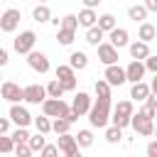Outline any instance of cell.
<instances>
[{"label":"cell","mask_w":157,"mask_h":157,"mask_svg":"<svg viewBox=\"0 0 157 157\" xmlns=\"http://www.w3.org/2000/svg\"><path fill=\"white\" fill-rule=\"evenodd\" d=\"M110 118V96H98L96 103H91L88 108V123L93 128H105Z\"/></svg>","instance_id":"obj_1"},{"label":"cell","mask_w":157,"mask_h":157,"mask_svg":"<svg viewBox=\"0 0 157 157\" xmlns=\"http://www.w3.org/2000/svg\"><path fill=\"white\" fill-rule=\"evenodd\" d=\"M137 135H142V137H150L152 132H155V118H147L142 110H132V115H130V123H128Z\"/></svg>","instance_id":"obj_2"},{"label":"cell","mask_w":157,"mask_h":157,"mask_svg":"<svg viewBox=\"0 0 157 157\" xmlns=\"http://www.w3.org/2000/svg\"><path fill=\"white\" fill-rule=\"evenodd\" d=\"M132 110H135L132 101H120V103L113 108V113H110V118H108V120H113V125H118V128H128Z\"/></svg>","instance_id":"obj_3"},{"label":"cell","mask_w":157,"mask_h":157,"mask_svg":"<svg viewBox=\"0 0 157 157\" xmlns=\"http://www.w3.org/2000/svg\"><path fill=\"white\" fill-rule=\"evenodd\" d=\"M34 42H37V34H34L32 29H25V32H20V34L15 37L12 49H15L17 54H27V52L34 49Z\"/></svg>","instance_id":"obj_4"},{"label":"cell","mask_w":157,"mask_h":157,"mask_svg":"<svg viewBox=\"0 0 157 157\" xmlns=\"http://www.w3.org/2000/svg\"><path fill=\"white\" fill-rule=\"evenodd\" d=\"M66 110H69V105H66L61 98H49V96H47V98L42 101V113H44L47 118H61Z\"/></svg>","instance_id":"obj_5"},{"label":"cell","mask_w":157,"mask_h":157,"mask_svg":"<svg viewBox=\"0 0 157 157\" xmlns=\"http://www.w3.org/2000/svg\"><path fill=\"white\" fill-rule=\"evenodd\" d=\"M56 81L64 86V91H74L76 88V71L69 64H59L56 66Z\"/></svg>","instance_id":"obj_6"},{"label":"cell","mask_w":157,"mask_h":157,"mask_svg":"<svg viewBox=\"0 0 157 157\" xmlns=\"http://www.w3.org/2000/svg\"><path fill=\"white\" fill-rule=\"evenodd\" d=\"M0 98H5L10 103H20L22 101V86L15 81H0Z\"/></svg>","instance_id":"obj_7"},{"label":"cell","mask_w":157,"mask_h":157,"mask_svg":"<svg viewBox=\"0 0 157 157\" xmlns=\"http://www.w3.org/2000/svg\"><path fill=\"white\" fill-rule=\"evenodd\" d=\"M56 147H59V152L66 155V157H76V155H78L76 137L69 135V132H59V137H56Z\"/></svg>","instance_id":"obj_8"},{"label":"cell","mask_w":157,"mask_h":157,"mask_svg":"<svg viewBox=\"0 0 157 157\" xmlns=\"http://www.w3.org/2000/svg\"><path fill=\"white\" fill-rule=\"evenodd\" d=\"M44 98H47V91H44V86H39V83H29V86L22 88V101H27V103H32V105H39Z\"/></svg>","instance_id":"obj_9"},{"label":"cell","mask_w":157,"mask_h":157,"mask_svg":"<svg viewBox=\"0 0 157 157\" xmlns=\"http://www.w3.org/2000/svg\"><path fill=\"white\" fill-rule=\"evenodd\" d=\"M20 20H22L20 10H17V7H10V10H5V12L0 15V29H2V32H15L17 25H20Z\"/></svg>","instance_id":"obj_10"},{"label":"cell","mask_w":157,"mask_h":157,"mask_svg":"<svg viewBox=\"0 0 157 157\" xmlns=\"http://www.w3.org/2000/svg\"><path fill=\"white\" fill-rule=\"evenodd\" d=\"M25 56H27V64H29L37 74H47V71H49V59H47L44 52H34V49H32V52H27Z\"/></svg>","instance_id":"obj_11"},{"label":"cell","mask_w":157,"mask_h":157,"mask_svg":"<svg viewBox=\"0 0 157 157\" xmlns=\"http://www.w3.org/2000/svg\"><path fill=\"white\" fill-rule=\"evenodd\" d=\"M7 115H10V120H12L15 125H20V128H27V125L32 123V115H29V110H27L25 105H20V103H12Z\"/></svg>","instance_id":"obj_12"},{"label":"cell","mask_w":157,"mask_h":157,"mask_svg":"<svg viewBox=\"0 0 157 157\" xmlns=\"http://www.w3.org/2000/svg\"><path fill=\"white\" fill-rule=\"evenodd\" d=\"M103 78H105L110 86H123V83H125V69L118 66V64H108Z\"/></svg>","instance_id":"obj_13"},{"label":"cell","mask_w":157,"mask_h":157,"mask_svg":"<svg viewBox=\"0 0 157 157\" xmlns=\"http://www.w3.org/2000/svg\"><path fill=\"white\" fill-rule=\"evenodd\" d=\"M98 47V59L108 66V64H118V49L110 44V42H101V44H96Z\"/></svg>","instance_id":"obj_14"},{"label":"cell","mask_w":157,"mask_h":157,"mask_svg":"<svg viewBox=\"0 0 157 157\" xmlns=\"http://www.w3.org/2000/svg\"><path fill=\"white\" fill-rule=\"evenodd\" d=\"M142 76H145V64H142L140 59H132V61L125 66V81L135 83V81H142Z\"/></svg>","instance_id":"obj_15"},{"label":"cell","mask_w":157,"mask_h":157,"mask_svg":"<svg viewBox=\"0 0 157 157\" xmlns=\"http://www.w3.org/2000/svg\"><path fill=\"white\" fill-rule=\"evenodd\" d=\"M128 39H130V34H128V29L125 27H113L110 32H108V42L115 47V49H120V47H128Z\"/></svg>","instance_id":"obj_16"},{"label":"cell","mask_w":157,"mask_h":157,"mask_svg":"<svg viewBox=\"0 0 157 157\" xmlns=\"http://www.w3.org/2000/svg\"><path fill=\"white\" fill-rule=\"evenodd\" d=\"M88 108H91V96L83 93V91H78V93L74 96V105H71V110H76L78 115H86Z\"/></svg>","instance_id":"obj_17"},{"label":"cell","mask_w":157,"mask_h":157,"mask_svg":"<svg viewBox=\"0 0 157 157\" xmlns=\"http://www.w3.org/2000/svg\"><path fill=\"white\" fill-rule=\"evenodd\" d=\"M155 37H157V27H155L152 22H145V20H142V22H140V29H137V39H142V42L150 44Z\"/></svg>","instance_id":"obj_18"},{"label":"cell","mask_w":157,"mask_h":157,"mask_svg":"<svg viewBox=\"0 0 157 157\" xmlns=\"http://www.w3.org/2000/svg\"><path fill=\"white\" fill-rule=\"evenodd\" d=\"M128 47H130V56H132V59H140V61H142V59L150 54V44L142 42V39H137V42H132V44H128Z\"/></svg>","instance_id":"obj_19"},{"label":"cell","mask_w":157,"mask_h":157,"mask_svg":"<svg viewBox=\"0 0 157 157\" xmlns=\"http://www.w3.org/2000/svg\"><path fill=\"white\" fill-rule=\"evenodd\" d=\"M69 66H71L74 71H83V69L88 66V56H86V52H71V56H69Z\"/></svg>","instance_id":"obj_20"},{"label":"cell","mask_w":157,"mask_h":157,"mask_svg":"<svg viewBox=\"0 0 157 157\" xmlns=\"http://www.w3.org/2000/svg\"><path fill=\"white\" fill-rule=\"evenodd\" d=\"M76 20H78V25H81V27H91V25H96L98 15H96V10H93V7H83V10L76 15Z\"/></svg>","instance_id":"obj_21"},{"label":"cell","mask_w":157,"mask_h":157,"mask_svg":"<svg viewBox=\"0 0 157 157\" xmlns=\"http://www.w3.org/2000/svg\"><path fill=\"white\" fill-rule=\"evenodd\" d=\"M103 37H105V32H103L98 25H91V27H86V42H88L91 47L101 44V42H103Z\"/></svg>","instance_id":"obj_22"},{"label":"cell","mask_w":157,"mask_h":157,"mask_svg":"<svg viewBox=\"0 0 157 157\" xmlns=\"http://www.w3.org/2000/svg\"><path fill=\"white\" fill-rule=\"evenodd\" d=\"M147 93H150V86H147L145 81H135V83L130 86V98H132V101H145Z\"/></svg>","instance_id":"obj_23"},{"label":"cell","mask_w":157,"mask_h":157,"mask_svg":"<svg viewBox=\"0 0 157 157\" xmlns=\"http://www.w3.org/2000/svg\"><path fill=\"white\" fill-rule=\"evenodd\" d=\"M32 20H34V22H49V20H52V10L47 7V2H39V5L32 10Z\"/></svg>","instance_id":"obj_24"},{"label":"cell","mask_w":157,"mask_h":157,"mask_svg":"<svg viewBox=\"0 0 157 157\" xmlns=\"http://www.w3.org/2000/svg\"><path fill=\"white\" fill-rule=\"evenodd\" d=\"M142 113L147 115V118H155V113H157V93H147L145 96V108H142Z\"/></svg>","instance_id":"obj_25"},{"label":"cell","mask_w":157,"mask_h":157,"mask_svg":"<svg viewBox=\"0 0 157 157\" xmlns=\"http://www.w3.org/2000/svg\"><path fill=\"white\" fill-rule=\"evenodd\" d=\"M147 10H145V5H132V7H128V17L132 20V22H142V20H147Z\"/></svg>","instance_id":"obj_26"},{"label":"cell","mask_w":157,"mask_h":157,"mask_svg":"<svg viewBox=\"0 0 157 157\" xmlns=\"http://www.w3.org/2000/svg\"><path fill=\"white\" fill-rule=\"evenodd\" d=\"M44 91H47V96H49V98H61V96L66 93V91H64V86H61L56 78H52V81L44 86Z\"/></svg>","instance_id":"obj_27"},{"label":"cell","mask_w":157,"mask_h":157,"mask_svg":"<svg viewBox=\"0 0 157 157\" xmlns=\"http://www.w3.org/2000/svg\"><path fill=\"white\" fill-rule=\"evenodd\" d=\"M96 25H98V27H101L103 32H110V29L115 27V17H113L110 12H105V15H101V17L96 20Z\"/></svg>","instance_id":"obj_28"},{"label":"cell","mask_w":157,"mask_h":157,"mask_svg":"<svg viewBox=\"0 0 157 157\" xmlns=\"http://www.w3.org/2000/svg\"><path fill=\"white\" fill-rule=\"evenodd\" d=\"M74 137H76L78 147H91L93 145V132L91 130H78V135H74Z\"/></svg>","instance_id":"obj_29"},{"label":"cell","mask_w":157,"mask_h":157,"mask_svg":"<svg viewBox=\"0 0 157 157\" xmlns=\"http://www.w3.org/2000/svg\"><path fill=\"white\" fill-rule=\"evenodd\" d=\"M27 145H29V150H32V152H39V150L44 147V132L29 135V137H27Z\"/></svg>","instance_id":"obj_30"},{"label":"cell","mask_w":157,"mask_h":157,"mask_svg":"<svg viewBox=\"0 0 157 157\" xmlns=\"http://www.w3.org/2000/svg\"><path fill=\"white\" fill-rule=\"evenodd\" d=\"M120 137H123V128H118V125H110V128L105 130V140H108L110 145L120 142Z\"/></svg>","instance_id":"obj_31"},{"label":"cell","mask_w":157,"mask_h":157,"mask_svg":"<svg viewBox=\"0 0 157 157\" xmlns=\"http://www.w3.org/2000/svg\"><path fill=\"white\" fill-rule=\"evenodd\" d=\"M56 39H59V44L69 47V44L74 42V29H64V27H59V32H56Z\"/></svg>","instance_id":"obj_32"},{"label":"cell","mask_w":157,"mask_h":157,"mask_svg":"<svg viewBox=\"0 0 157 157\" xmlns=\"http://www.w3.org/2000/svg\"><path fill=\"white\" fill-rule=\"evenodd\" d=\"M34 128H37V132H52V120L47 118V115H42V118H34Z\"/></svg>","instance_id":"obj_33"},{"label":"cell","mask_w":157,"mask_h":157,"mask_svg":"<svg viewBox=\"0 0 157 157\" xmlns=\"http://www.w3.org/2000/svg\"><path fill=\"white\" fill-rule=\"evenodd\" d=\"M69 128H71V123L61 115V118H54V123H52V130L59 135V132H69Z\"/></svg>","instance_id":"obj_34"},{"label":"cell","mask_w":157,"mask_h":157,"mask_svg":"<svg viewBox=\"0 0 157 157\" xmlns=\"http://www.w3.org/2000/svg\"><path fill=\"white\" fill-rule=\"evenodd\" d=\"M59 27H64V29H74V32H76V27H78L76 15H64V17L59 20Z\"/></svg>","instance_id":"obj_35"},{"label":"cell","mask_w":157,"mask_h":157,"mask_svg":"<svg viewBox=\"0 0 157 157\" xmlns=\"http://www.w3.org/2000/svg\"><path fill=\"white\" fill-rule=\"evenodd\" d=\"M12 147H15L12 137H7L5 132H0V155H10V152H12Z\"/></svg>","instance_id":"obj_36"},{"label":"cell","mask_w":157,"mask_h":157,"mask_svg":"<svg viewBox=\"0 0 157 157\" xmlns=\"http://www.w3.org/2000/svg\"><path fill=\"white\" fill-rule=\"evenodd\" d=\"M96 96H110V83L105 78H98L96 81Z\"/></svg>","instance_id":"obj_37"},{"label":"cell","mask_w":157,"mask_h":157,"mask_svg":"<svg viewBox=\"0 0 157 157\" xmlns=\"http://www.w3.org/2000/svg\"><path fill=\"white\" fill-rule=\"evenodd\" d=\"M12 152H15L17 157H29V155H32V150H29V145H27V142H15Z\"/></svg>","instance_id":"obj_38"},{"label":"cell","mask_w":157,"mask_h":157,"mask_svg":"<svg viewBox=\"0 0 157 157\" xmlns=\"http://www.w3.org/2000/svg\"><path fill=\"white\" fill-rule=\"evenodd\" d=\"M10 137H12V142H27L29 132H27V128H20V125H17V130H15Z\"/></svg>","instance_id":"obj_39"},{"label":"cell","mask_w":157,"mask_h":157,"mask_svg":"<svg viewBox=\"0 0 157 157\" xmlns=\"http://www.w3.org/2000/svg\"><path fill=\"white\" fill-rule=\"evenodd\" d=\"M142 61H145V71H152V74H157V56H155V54H147Z\"/></svg>","instance_id":"obj_40"},{"label":"cell","mask_w":157,"mask_h":157,"mask_svg":"<svg viewBox=\"0 0 157 157\" xmlns=\"http://www.w3.org/2000/svg\"><path fill=\"white\" fill-rule=\"evenodd\" d=\"M39 155H44V157H54V155H59V147H56V145H47V142H44V147L39 150Z\"/></svg>","instance_id":"obj_41"},{"label":"cell","mask_w":157,"mask_h":157,"mask_svg":"<svg viewBox=\"0 0 157 157\" xmlns=\"http://www.w3.org/2000/svg\"><path fill=\"white\" fill-rule=\"evenodd\" d=\"M142 5H145V10H147V12H157V0H145Z\"/></svg>","instance_id":"obj_42"},{"label":"cell","mask_w":157,"mask_h":157,"mask_svg":"<svg viewBox=\"0 0 157 157\" xmlns=\"http://www.w3.org/2000/svg\"><path fill=\"white\" fill-rule=\"evenodd\" d=\"M7 61H10V54H7V49H2V47H0V69H2Z\"/></svg>","instance_id":"obj_43"},{"label":"cell","mask_w":157,"mask_h":157,"mask_svg":"<svg viewBox=\"0 0 157 157\" xmlns=\"http://www.w3.org/2000/svg\"><path fill=\"white\" fill-rule=\"evenodd\" d=\"M10 130V118H0V132H7Z\"/></svg>","instance_id":"obj_44"},{"label":"cell","mask_w":157,"mask_h":157,"mask_svg":"<svg viewBox=\"0 0 157 157\" xmlns=\"http://www.w3.org/2000/svg\"><path fill=\"white\" fill-rule=\"evenodd\" d=\"M147 155H150V157H155V155H157V142H155V140L147 145Z\"/></svg>","instance_id":"obj_45"},{"label":"cell","mask_w":157,"mask_h":157,"mask_svg":"<svg viewBox=\"0 0 157 157\" xmlns=\"http://www.w3.org/2000/svg\"><path fill=\"white\" fill-rule=\"evenodd\" d=\"M81 2H83L86 7H98V5H101V0H81Z\"/></svg>","instance_id":"obj_46"},{"label":"cell","mask_w":157,"mask_h":157,"mask_svg":"<svg viewBox=\"0 0 157 157\" xmlns=\"http://www.w3.org/2000/svg\"><path fill=\"white\" fill-rule=\"evenodd\" d=\"M39 2H47V0H39Z\"/></svg>","instance_id":"obj_47"},{"label":"cell","mask_w":157,"mask_h":157,"mask_svg":"<svg viewBox=\"0 0 157 157\" xmlns=\"http://www.w3.org/2000/svg\"><path fill=\"white\" fill-rule=\"evenodd\" d=\"M0 78H2V74H0Z\"/></svg>","instance_id":"obj_48"}]
</instances>
